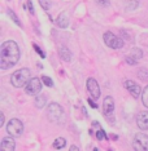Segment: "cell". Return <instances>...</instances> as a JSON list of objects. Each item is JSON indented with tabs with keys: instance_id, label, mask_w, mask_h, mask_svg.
I'll list each match as a JSON object with an SVG mask.
<instances>
[{
	"instance_id": "1",
	"label": "cell",
	"mask_w": 148,
	"mask_h": 151,
	"mask_svg": "<svg viewBox=\"0 0 148 151\" xmlns=\"http://www.w3.org/2000/svg\"><path fill=\"white\" fill-rule=\"evenodd\" d=\"M20 59V48L16 41L7 40L0 47V69L7 70L18 62Z\"/></svg>"
},
{
	"instance_id": "2",
	"label": "cell",
	"mask_w": 148,
	"mask_h": 151,
	"mask_svg": "<svg viewBox=\"0 0 148 151\" xmlns=\"http://www.w3.org/2000/svg\"><path fill=\"white\" fill-rule=\"evenodd\" d=\"M31 80V72L29 69H21L13 72V75L11 76V84L14 88H22L26 87L28 83Z\"/></svg>"
},
{
	"instance_id": "3",
	"label": "cell",
	"mask_w": 148,
	"mask_h": 151,
	"mask_svg": "<svg viewBox=\"0 0 148 151\" xmlns=\"http://www.w3.org/2000/svg\"><path fill=\"white\" fill-rule=\"evenodd\" d=\"M47 117L51 123H62L65 119V113L62 110V107L56 102H52L51 105H48L47 107Z\"/></svg>"
},
{
	"instance_id": "4",
	"label": "cell",
	"mask_w": 148,
	"mask_h": 151,
	"mask_svg": "<svg viewBox=\"0 0 148 151\" xmlns=\"http://www.w3.org/2000/svg\"><path fill=\"white\" fill-rule=\"evenodd\" d=\"M7 132L12 137H20L23 133V124L18 119H11L7 124Z\"/></svg>"
},
{
	"instance_id": "5",
	"label": "cell",
	"mask_w": 148,
	"mask_h": 151,
	"mask_svg": "<svg viewBox=\"0 0 148 151\" xmlns=\"http://www.w3.org/2000/svg\"><path fill=\"white\" fill-rule=\"evenodd\" d=\"M132 147L135 151H148V136L146 133L135 134Z\"/></svg>"
},
{
	"instance_id": "6",
	"label": "cell",
	"mask_w": 148,
	"mask_h": 151,
	"mask_svg": "<svg viewBox=\"0 0 148 151\" xmlns=\"http://www.w3.org/2000/svg\"><path fill=\"white\" fill-rule=\"evenodd\" d=\"M104 41L112 49H120L123 47V40L121 38H117L114 34H112L110 31L105 32L104 34Z\"/></svg>"
},
{
	"instance_id": "7",
	"label": "cell",
	"mask_w": 148,
	"mask_h": 151,
	"mask_svg": "<svg viewBox=\"0 0 148 151\" xmlns=\"http://www.w3.org/2000/svg\"><path fill=\"white\" fill-rule=\"evenodd\" d=\"M26 93L30 96H37L40 93L42 90V80L39 78H31V80L28 83V85L25 87Z\"/></svg>"
},
{
	"instance_id": "8",
	"label": "cell",
	"mask_w": 148,
	"mask_h": 151,
	"mask_svg": "<svg viewBox=\"0 0 148 151\" xmlns=\"http://www.w3.org/2000/svg\"><path fill=\"white\" fill-rule=\"evenodd\" d=\"M87 89H89V93L91 94V97L93 99H98L100 97V89H99V84L93 78H89L87 79Z\"/></svg>"
},
{
	"instance_id": "9",
	"label": "cell",
	"mask_w": 148,
	"mask_h": 151,
	"mask_svg": "<svg viewBox=\"0 0 148 151\" xmlns=\"http://www.w3.org/2000/svg\"><path fill=\"white\" fill-rule=\"evenodd\" d=\"M125 87L127 88L129 90V93L134 98H138L139 96L142 94V88H140V85L139 84H137L135 81H132V80H126L125 81Z\"/></svg>"
},
{
	"instance_id": "10",
	"label": "cell",
	"mask_w": 148,
	"mask_h": 151,
	"mask_svg": "<svg viewBox=\"0 0 148 151\" xmlns=\"http://www.w3.org/2000/svg\"><path fill=\"white\" fill-rule=\"evenodd\" d=\"M137 124L142 131H148V111H142L138 114Z\"/></svg>"
},
{
	"instance_id": "11",
	"label": "cell",
	"mask_w": 148,
	"mask_h": 151,
	"mask_svg": "<svg viewBox=\"0 0 148 151\" xmlns=\"http://www.w3.org/2000/svg\"><path fill=\"white\" fill-rule=\"evenodd\" d=\"M16 142L12 137H4L0 145V151H14Z\"/></svg>"
},
{
	"instance_id": "12",
	"label": "cell",
	"mask_w": 148,
	"mask_h": 151,
	"mask_svg": "<svg viewBox=\"0 0 148 151\" xmlns=\"http://www.w3.org/2000/svg\"><path fill=\"white\" fill-rule=\"evenodd\" d=\"M103 110H104L105 115H110L114 111V99L108 96V97L104 98V102H103Z\"/></svg>"
},
{
	"instance_id": "13",
	"label": "cell",
	"mask_w": 148,
	"mask_h": 151,
	"mask_svg": "<svg viewBox=\"0 0 148 151\" xmlns=\"http://www.w3.org/2000/svg\"><path fill=\"white\" fill-rule=\"evenodd\" d=\"M56 23H57V26H59V27L66 29V27L69 26V17H68V13H66V12H62V13H60V16L57 17Z\"/></svg>"
},
{
	"instance_id": "14",
	"label": "cell",
	"mask_w": 148,
	"mask_h": 151,
	"mask_svg": "<svg viewBox=\"0 0 148 151\" xmlns=\"http://www.w3.org/2000/svg\"><path fill=\"white\" fill-rule=\"evenodd\" d=\"M59 53H60V57H61V59H64L65 62H70V59H72V53H70V50H69L68 48L61 47V48H60V50H59Z\"/></svg>"
},
{
	"instance_id": "15",
	"label": "cell",
	"mask_w": 148,
	"mask_h": 151,
	"mask_svg": "<svg viewBox=\"0 0 148 151\" xmlns=\"http://www.w3.org/2000/svg\"><path fill=\"white\" fill-rule=\"evenodd\" d=\"M65 145H66V140L65 138H62V137H60V138H56L55 140V142H53V147H55L56 150H60V149H64Z\"/></svg>"
},
{
	"instance_id": "16",
	"label": "cell",
	"mask_w": 148,
	"mask_h": 151,
	"mask_svg": "<svg viewBox=\"0 0 148 151\" xmlns=\"http://www.w3.org/2000/svg\"><path fill=\"white\" fill-rule=\"evenodd\" d=\"M46 102H47L46 96H38V97L35 98V106L38 108H43L46 106Z\"/></svg>"
},
{
	"instance_id": "17",
	"label": "cell",
	"mask_w": 148,
	"mask_h": 151,
	"mask_svg": "<svg viewBox=\"0 0 148 151\" xmlns=\"http://www.w3.org/2000/svg\"><path fill=\"white\" fill-rule=\"evenodd\" d=\"M130 57H132L134 59H137V61H139V59L143 57V52H142L139 48H134V49L131 50V53H130Z\"/></svg>"
},
{
	"instance_id": "18",
	"label": "cell",
	"mask_w": 148,
	"mask_h": 151,
	"mask_svg": "<svg viewBox=\"0 0 148 151\" xmlns=\"http://www.w3.org/2000/svg\"><path fill=\"white\" fill-rule=\"evenodd\" d=\"M142 102H143V105L148 108V85L143 89V93H142Z\"/></svg>"
},
{
	"instance_id": "19",
	"label": "cell",
	"mask_w": 148,
	"mask_h": 151,
	"mask_svg": "<svg viewBox=\"0 0 148 151\" xmlns=\"http://www.w3.org/2000/svg\"><path fill=\"white\" fill-rule=\"evenodd\" d=\"M8 14H9V16H11V18H12V20H13V22L16 23V25H18L20 27H22V22H21V21L18 20V17L16 16V13H14L13 10H11V9H9V10H8Z\"/></svg>"
},
{
	"instance_id": "20",
	"label": "cell",
	"mask_w": 148,
	"mask_h": 151,
	"mask_svg": "<svg viewBox=\"0 0 148 151\" xmlns=\"http://www.w3.org/2000/svg\"><path fill=\"white\" fill-rule=\"evenodd\" d=\"M138 76H139V79H142V80H147V79H148V71H147L144 67L139 69Z\"/></svg>"
},
{
	"instance_id": "21",
	"label": "cell",
	"mask_w": 148,
	"mask_h": 151,
	"mask_svg": "<svg viewBox=\"0 0 148 151\" xmlns=\"http://www.w3.org/2000/svg\"><path fill=\"white\" fill-rule=\"evenodd\" d=\"M42 83H44L47 87H50V88H52L53 87V81H52V79H51L50 76H42Z\"/></svg>"
},
{
	"instance_id": "22",
	"label": "cell",
	"mask_w": 148,
	"mask_h": 151,
	"mask_svg": "<svg viewBox=\"0 0 148 151\" xmlns=\"http://www.w3.org/2000/svg\"><path fill=\"white\" fill-rule=\"evenodd\" d=\"M39 4L42 5V8H43L44 10H48V9L51 8V1L50 0H39Z\"/></svg>"
},
{
	"instance_id": "23",
	"label": "cell",
	"mask_w": 148,
	"mask_h": 151,
	"mask_svg": "<svg viewBox=\"0 0 148 151\" xmlns=\"http://www.w3.org/2000/svg\"><path fill=\"white\" fill-rule=\"evenodd\" d=\"M96 138H98L99 141L104 140V138H107V134H105V132L103 131V129H99L98 132H96Z\"/></svg>"
},
{
	"instance_id": "24",
	"label": "cell",
	"mask_w": 148,
	"mask_h": 151,
	"mask_svg": "<svg viewBox=\"0 0 148 151\" xmlns=\"http://www.w3.org/2000/svg\"><path fill=\"white\" fill-rule=\"evenodd\" d=\"M33 47H34L35 52H37V53L39 54V56H40V57H42V58H44V57H46V54H44V52H43V50H42V49H40V48H39V47H38V45H37V44H33Z\"/></svg>"
},
{
	"instance_id": "25",
	"label": "cell",
	"mask_w": 148,
	"mask_h": 151,
	"mask_svg": "<svg viewBox=\"0 0 148 151\" xmlns=\"http://www.w3.org/2000/svg\"><path fill=\"white\" fill-rule=\"evenodd\" d=\"M96 1H98V4L101 5V7H109L110 5L109 0H96Z\"/></svg>"
},
{
	"instance_id": "26",
	"label": "cell",
	"mask_w": 148,
	"mask_h": 151,
	"mask_svg": "<svg viewBox=\"0 0 148 151\" xmlns=\"http://www.w3.org/2000/svg\"><path fill=\"white\" fill-rule=\"evenodd\" d=\"M125 61L127 62L129 65H137V62H138L137 59H134V58H132V57H130V56H129V57H126V58H125Z\"/></svg>"
},
{
	"instance_id": "27",
	"label": "cell",
	"mask_w": 148,
	"mask_h": 151,
	"mask_svg": "<svg viewBox=\"0 0 148 151\" xmlns=\"http://www.w3.org/2000/svg\"><path fill=\"white\" fill-rule=\"evenodd\" d=\"M28 7H29V10L31 14H34V7H33V3L31 0H28Z\"/></svg>"
},
{
	"instance_id": "28",
	"label": "cell",
	"mask_w": 148,
	"mask_h": 151,
	"mask_svg": "<svg viewBox=\"0 0 148 151\" xmlns=\"http://www.w3.org/2000/svg\"><path fill=\"white\" fill-rule=\"evenodd\" d=\"M87 101H89L90 106H91L92 108H96V107H98V105H96V103H95V102H93V101H92V99H87Z\"/></svg>"
},
{
	"instance_id": "29",
	"label": "cell",
	"mask_w": 148,
	"mask_h": 151,
	"mask_svg": "<svg viewBox=\"0 0 148 151\" xmlns=\"http://www.w3.org/2000/svg\"><path fill=\"white\" fill-rule=\"evenodd\" d=\"M4 122H5L4 114H1V116H0V127H3V125H4Z\"/></svg>"
},
{
	"instance_id": "30",
	"label": "cell",
	"mask_w": 148,
	"mask_h": 151,
	"mask_svg": "<svg viewBox=\"0 0 148 151\" xmlns=\"http://www.w3.org/2000/svg\"><path fill=\"white\" fill-rule=\"evenodd\" d=\"M69 151H79V149H78L77 146H74V145H73V146H70V149H69Z\"/></svg>"
},
{
	"instance_id": "31",
	"label": "cell",
	"mask_w": 148,
	"mask_h": 151,
	"mask_svg": "<svg viewBox=\"0 0 148 151\" xmlns=\"http://www.w3.org/2000/svg\"><path fill=\"white\" fill-rule=\"evenodd\" d=\"M110 138H112L113 141H116V140H118V136H117V134H112V136H110Z\"/></svg>"
},
{
	"instance_id": "32",
	"label": "cell",
	"mask_w": 148,
	"mask_h": 151,
	"mask_svg": "<svg viewBox=\"0 0 148 151\" xmlns=\"http://www.w3.org/2000/svg\"><path fill=\"white\" fill-rule=\"evenodd\" d=\"M92 151H99V150H98V149H96V147H95V149H93Z\"/></svg>"
}]
</instances>
